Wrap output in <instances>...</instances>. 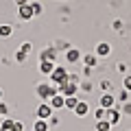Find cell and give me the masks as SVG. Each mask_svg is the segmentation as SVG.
<instances>
[{
	"label": "cell",
	"instance_id": "obj_7",
	"mask_svg": "<svg viewBox=\"0 0 131 131\" xmlns=\"http://www.w3.org/2000/svg\"><path fill=\"white\" fill-rule=\"evenodd\" d=\"M50 116H52V107H50V103H39V107H37V118L48 120Z\"/></svg>",
	"mask_w": 131,
	"mask_h": 131
},
{
	"label": "cell",
	"instance_id": "obj_19",
	"mask_svg": "<svg viewBox=\"0 0 131 131\" xmlns=\"http://www.w3.org/2000/svg\"><path fill=\"white\" fill-rule=\"evenodd\" d=\"M31 9H33V13H35V15H42V11H44V7L39 5V2H31Z\"/></svg>",
	"mask_w": 131,
	"mask_h": 131
},
{
	"label": "cell",
	"instance_id": "obj_15",
	"mask_svg": "<svg viewBox=\"0 0 131 131\" xmlns=\"http://www.w3.org/2000/svg\"><path fill=\"white\" fill-rule=\"evenodd\" d=\"M96 131H112L109 120H96Z\"/></svg>",
	"mask_w": 131,
	"mask_h": 131
},
{
	"label": "cell",
	"instance_id": "obj_17",
	"mask_svg": "<svg viewBox=\"0 0 131 131\" xmlns=\"http://www.w3.org/2000/svg\"><path fill=\"white\" fill-rule=\"evenodd\" d=\"M11 33H13V28L9 24H0V37H9Z\"/></svg>",
	"mask_w": 131,
	"mask_h": 131
},
{
	"label": "cell",
	"instance_id": "obj_10",
	"mask_svg": "<svg viewBox=\"0 0 131 131\" xmlns=\"http://www.w3.org/2000/svg\"><path fill=\"white\" fill-rule=\"evenodd\" d=\"M52 70H55V61H39V72L42 74H52Z\"/></svg>",
	"mask_w": 131,
	"mask_h": 131
},
{
	"label": "cell",
	"instance_id": "obj_18",
	"mask_svg": "<svg viewBox=\"0 0 131 131\" xmlns=\"http://www.w3.org/2000/svg\"><path fill=\"white\" fill-rule=\"evenodd\" d=\"M105 114H107V109H103L101 105H98V109L94 112V118H96V120H105Z\"/></svg>",
	"mask_w": 131,
	"mask_h": 131
},
{
	"label": "cell",
	"instance_id": "obj_2",
	"mask_svg": "<svg viewBox=\"0 0 131 131\" xmlns=\"http://www.w3.org/2000/svg\"><path fill=\"white\" fill-rule=\"evenodd\" d=\"M66 81H68V72H66V68L55 66V70H52V74H50V83L59 88V85H63Z\"/></svg>",
	"mask_w": 131,
	"mask_h": 131
},
{
	"label": "cell",
	"instance_id": "obj_27",
	"mask_svg": "<svg viewBox=\"0 0 131 131\" xmlns=\"http://www.w3.org/2000/svg\"><path fill=\"white\" fill-rule=\"evenodd\" d=\"M101 88H103L105 92H107V90H112V83H107V81H103V83H101Z\"/></svg>",
	"mask_w": 131,
	"mask_h": 131
},
{
	"label": "cell",
	"instance_id": "obj_4",
	"mask_svg": "<svg viewBox=\"0 0 131 131\" xmlns=\"http://www.w3.org/2000/svg\"><path fill=\"white\" fill-rule=\"evenodd\" d=\"M18 18L22 20V22H28V20L35 18V13H33V9H31V2L24 5V7H18Z\"/></svg>",
	"mask_w": 131,
	"mask_h": 131
},
{
	"label": "cell",
	"instance_id": "obj_16",
	"mask_svg": "<svg viewBox=\"0 0 131 131\" xmlns=\"http://www.w3.org/2000/svg\"><path fill=\"white\" fill-rule=\"evenodd\" d=\"M83 61H85V66L94 68V66L98 63V57H96V55H85V57H83Z\"/></svg>",
	"mask_w": 131,
	"mask_h": 131
},
{
	"label": "cell",
	"instance_id": "obj_22",
	"mask_svg": "<svg viewBox=\"0 0 131 131\" xmlns=\"http://www.w3.org/2000/svg\"><path fill=\"white\" fill-rule=\"evenodd\" d=\"M13 129H15V131H24V125H22L20 120H15V122H13Z\"/></svg>",
	"mask_w": 131,
	"mask_h": 131
},
{
	"label": "cell",
	"instance_id": "obj_26",
	"mask_svg": "<svg viewBox=\"0 0 131 131\" xmlns=\"http://www.w3.org/2000/svg\"><path fill=\"white\" fill-rule=\"evenodd\" d=\"M48 125H59V118H57V116H50V118H48Z\"/></svg>",
	"mask_w": 131,
	"mask_h": 131
},
{
	"label": "cell",
	"instance_id": "obj_20",
	"mask_svg": "<svg viewBox=\"0 0 131 131\" xmlns=\"http://www.w3.org/2000/svg\"><path fill=\"white\" fill-rule=\"evenodd\" d=\"M122 85H125L127 92H131V74H125V77H122Z\"/></svg>",
	"mask_w": 131,
	"mask_h": 131
},
{
	"label": "cell",
	"instance_id": "obj_30",
	"mask_svg": "<svg viewBox=\"0 0 131 131\" xmlns=\"http://www.w3.org/2000/svg\"><path fill=\"white\" fill-rule=\"evenodd\" d=\"M0 131H15L13 127H11V129H5V127H0Z\"/></svg>",
	"mask_w": 131,
	"mask_h": 131
},
{
	"label": "cell",
	"instance_id": "obj_31",
	"mask_svg": "<svg viewBox=\"0 0 131 131\" xmlns=\"http://www.w3.org/2000/svg\"><path fill=\"white\" fill-rule=\"evenodd\" d=\"M0 101H2V88H0Z\"/></svg>",
	"mask_w": 131,
	"mask_h": 131
},
{
	"label": "cell",
	"instance_id": "obj_9",
	"mask_svg": "<svg viewBox=\"0 0 131 131\" xmlns=\"http://www.w3.org/2000/svg\"><path fill=\"white\" fill-rule=\"evenodd\" d=\"M105 120H109V125H118V120H120V112L118 109H107V114H105Z\"/></svg>",
	"mask_w": 131,
	"mask_h": 131
},
{
	"label": "cell",
	"instance_id": "obj_28",
	"mask_svg": "<svg viewBox=\"0 0 131 131\" xmlns=\"http://www.w3.org/2000/svg\"><path fill=\"white\" fill-rule=\"evenodd\" d=\"M28 2H31V0H15V5H18V7H24V5H28Z\"/></svg>",
	"mask_w": 131,
	"mask_h": 131
},
{
	"label": "cell",
	"instance_id": "obj_5",
	"mask_svg": "<svg viewBox=\"0 0 131 131\" xmlns=\"http://www.w3.org/2000/svg\"><path fill=\"white\" fill-rule=\"evenodd\" d=\"M94 55H96L98 59L109 57V55H112V44H109V42H101V44L96 46V52H94Z\"/></svg>",
	"mask_w": 131,
	"mask_h": 131
},
{
	"label": "cell",
	"instance_id": "obj_14",
	"mask_svg": "<svg viewBox=\"0 0 131 131\" xmlns=\"http://www.w3.org/2000/svg\"><path fill=\"white\" fill-rule=\"evenodd\" d=\"M77 105H79V98L77 96H66V109H72V112H74Z\"/></svg>",
	"mask_w": 131,
	"mask_h": 131
},
{
	"label": "cell",
	"instance_id": "obj_23",
	"mask_svg": "<svg viewBox=\"0 0 131 131\" xmlns=\"http://www.w3.org/2000/svg\"><path fill=\"white\" fill-rule=\"evenodd\" d=\"M20 50H22V52H24V55H26V52H28V50H31V44H28V42H26V44H22V46H20Z\"/></svg>",
	"mask_w": 131,
	"mask_h": 131
},
{
	"label": "cell",
	"instance_id": "obj_12",
	"mask_svg": "<svg viewBox=\"0 0 131 131\" xmlns=\"http://www.w3.org/2000/svg\"><path fill=\"white\" fill-rule=\"evenodd\" d=\"M74 114H77L79 118L88 116V114H90V105H88V103H83V101H79V105L74 107Z\"/></svg>",
	"mask_w": 131,
	"mask_h": 131
},
{
	"label": "cell",
	"instance_id": "obj_6",
	"mask_svg": "<svg viewBox=\"0 0 131 131\" xmlns=\"http://www.w3.org/2000/svg\"><path fill=\"white\" fill-rule=\"evenodd\" d=\"M57 59V46H48L39 52V61H55Z\"/></svg>",
	"mask_w": 131,
	"mask_h": 131
},
{
	"label": "cell",
	"instance_id": "obj_24",
	"mask_svg": "<svg viewBox=\"0 0 131 131\" xmlns=\"http://www.w3.org/2000/svg\"><path fill=\"white\" fill-rule=\"evenodd\" d=\"M15 59H18V61H24V59H26V55H24L22 50H18V52H15Z\"/></svg>",
	"mask_w": 131,
	"mask_h": 131
},
{
	"label": "cell",
	"instance_id": "obj_29",
	"mask_svg": "<svg viewBox=\"0 0 131 131\" xmlns=\"http://www.w3.org/2000/svg\"><path fill=\"white\" fill-rule=\"evenodd\" d=\"M122 112H127V114H131V105H127V103H125V107H122Z\"/></svg>",
	"mask_w": 131,
	"mask_h": 131
},
{
	"label": "cell",
	"instance_id": "obj_3",
	"mask_svg": "<svg viewBox=\"0 0 131 131\" xmlns=\"http://www.w3.org/2000/svg\"><path fill=\"white\" fill-rule=\"evenodd\" d=\"M98 105H101L103 109H114V105H116V96H114L112 92H103V94H101Z\"/></svg>",
	"mask_w": 131,
	"mask_h": 131
},
{
	"label": "cell",
	"instance_id": "obj_25",
	"mask_svg": "<svg viewBox=\"0 0 131 131\" xmlns=\"http://www.w3.org/2000/svg\"><path fill=\"white\" fill-rule=\"evenodd\" d=\"M7 112H9V109H7V105L0 103V116H7Z\"/></svg>",
	"mask_w": 131,
	"mask_h": 131
},
{
	"label": "cell",
	"instance_id": "obj_11",
	"mask_svg": "<svg viewBox=\"0 0 131 131\" xmlns=\"http://www.w3.org/2000/svg\"><path fill=\"white\" fill-rule=\"evenodd\" d=\"M81 59V50L79 48H70V50L66 52V61L68 63H74V61H79Z\"/></svg>",
	"mask_w": 131,
	"mask_h": 131
},
{
	"label": "cell",
	"instance_id": "obj_8",
	"mask_svg": "<svg viewBox=\"0 0 131 131\" xmlns=\"http://www.w3.org/2000/svg\"><path fill=\"white\" fill-rule=\"evenodd\" d=\"M50 107H52V109H63V107H66V96L55 94V96L50 98Z\"/></svg>",
	"mask_w": 131,
	"mask_h": 131
},
{
	"label": "cell",
	"instance_id": "obj_21",
	"mask_svg": "<svg viewBox=\"0 0 131 131\" xmlns=\"http://www.w3.org/2000/svg\"><path fill=\"white\" fill-rule=\"evenodd\" d=\"M13 122H15V120H11V118H5L0 127H5V129H11V127H13Z\"/></svg>",
	"mask_w": 131,
	"mask_h": 131
},
{
	"label": "cell",
	"instance_id": "obj_13",
	"mask_svg": "<svg viewBox=\"0 0 131 131\" xmlns=\"http://www.w3.org/2000/svg\"><path fill=\"white\" fill-rule=\"evenodd\" d=\"M48 129H50L48 120H42V118H37V120H35V125H33V131H48Z\"/></svg>",
	"mask_w": 131,
	"mask_h": 131
},
{
	"label": "cell",
	"instance_id": "obj_1",
	"mask_svg": "<svg viewBox=\"0 0 131 131\" xmlns=\"http://www.w3.org/2000/svg\"><path fill=\"white\" fill-rule=\"evenodd\" d=\"M55 94H57V85H52V83H39L37 85V96L44 98V101H50Z\"/></svg>",
	"mask_w": 131,
	"mask_h": 131
}]
</instances>
